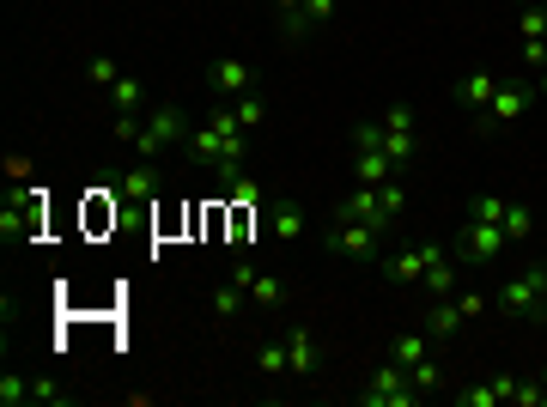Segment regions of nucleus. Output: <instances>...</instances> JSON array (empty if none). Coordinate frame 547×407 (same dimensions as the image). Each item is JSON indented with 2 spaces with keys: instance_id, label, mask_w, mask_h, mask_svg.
Here are the masks:
<instances>
[{
  "instance_id": "obj_22",
  "label": "nucleus",
  "mask_w": 547,
  "mask_h": 407,
  "mask_svg": "<svg viewBox=\"0 0 547 407\" xmlns=\"http://www.w3.org/2000/svg\"><path fill=\"white\" fill-rule=\"evenodd\" d=\"M462 322H468V316H462V304H450V298H438V304L426 310V335H438V341H450V335L462 329Z\"/></svg>"
},
{
  "instance_id": "obj_3",
  "label": "nucleus",
  "mask_w": 547,
  "mask_h": 407,
  "mask_svg": "<svg viewBox=\"0 0 547 407\" xmlns=\"http://www.w3.org/2000/svg\"><path fill=\"white\" fill-rule=\"evenodd\" d=\"M195 165H207V171H244V158H250V134H219L213 122H201L195 134H189V146H183Z\"/></svg>"
},
{
  "instance_id": "obj_8",
  "label": "nucleus",
  "mask_w": 547,
  "mask_h": 407,
  "mask_svg": "<svg viewBox=\"0 0 547 407\" xmlns=\"http://www.w3.org/2000/svg\"><path fill=\"white\" fill-rule=\"evenodd\" d=\"M256 92V67L244 55H219L213 61V98H250Z\"/></svg>"
},
{
  "instance_id": "obj_15",
  "label": "nucleus",
  "mask_w": 547,
  "mask_h": 407,
  "mask_svg": "<svg viewBox=\"0 0 547 407\" xmlns=\"http://www.w3.org/2000/svg\"><path fill=\"white\" fill-rule=\"evenodd\" d=\"M389 177H396V158H389L383 146H365V152H353V183L377 189V183H389Z\"/></svg>"
},
{
  "instance_id": "obj_12",
  "label": "nucleus",
  "mask_w": 547,
  "mask_h": 407,
  "mask_svg": "<svg viewBox=\"0 0 547 407\" xmlns=\"http://www.w3.org/2000/svg\"><path fill=\"white\" fill-rule=\"evenodd\" d=\"M286 359H292V377H317L323 371V347H317V335H310L304 322L286 329Z\"/></svg>"
},
{
  "instance_id": "obj_35",
  "label": "nucleus",
  "mask_w": 547,
  "mask_h": 407,
  "mask_svg": "<svg viewBox=\"0 0 547 407\" xmlns=\"http://www.w3.org/2000/svg\"><path fill=\"white\" fill-rule=\"evenodd\" d=\"M383 128H420V116H414V104H389L383 116H377Z\"/></svg>"
},
{
  "instance_id": "obj_14",
  "label": "nucleus",
  "mask_w": 547,
  "mask_h": 407,
  "mask_svg": "<svg viewBox=\"0 0 547 407\" xmlns=\"http://www.w3.org/2000/svg\"><path fill=\"white\" fill-rule=\"evenodd\" d=\"M262 213H268V237H274V243H298V237H304V213H298V201L274 195Z\"/></svg>"
},
{
  "instance_id": "obj_20",
  "label": "nucleus",
  "mask_w": 547,
  "mask_h": 407,
  "mask_svg": "<svg viewBox=\"0 0 547 407\" xmlns=\"http://www.w3.org/2000/svg\"><path fill=\"white\" fill-rule=\"evenodd\" d=\"M499 231H505V243H529V237H535V207H529V201H505Z\"/></svg>"
},
{
  "instance_id": "obj_30",
  "label": "nucleus",
  "mask_w": 547,
  "mask_h": 407,
  "mask_svg": "<svg viewBox=\"0 0 547 407\" xmlns=\"http://www.w3.org/2000/svg\"><path fill=\"white\" fill-rule=\"evenodd\" d=\"M468 219L499 225V219H505V195H475V201H468Z\"/></svg>"
},
{
  "instance_id": "obj_26",
  "label": "nucleus",
  "mask_w": 547,
  "mask_h": 407,
  "mask_svg": "<svg viewBox=\"0 0 547 407\" xmlns=\"http://www.w3.org/2000/svg\"><path fill=\"white\" fill-rule=\"evenodd\" d=\"M377 207H383V219H389V225L402 219V207H408V189H402V177H389V183H377Z\"/></svg>"
},
{
  "instance_id": "obj_43",
  "label": "nucleus",
  "mask_w": 547,
  "mask_h": 407,
  "mask_svg": "<svg viewBox=\"0 0 547 407\" xmlns=\"http://www.w3.org/2000/svg\"><path fill=\"white\" fill-rule=\"evenodd\" d=\"M535 7H547V0H535Z\"/></svg>"
},
{
  "instance_id": "obj_1",
  "label": "nucleus",
  "mask_w": 547,
  "mask_h": 407,
  "mask_svg": "<svg viewBox=\"0 0 547 407\" xmlns=\"http://www.w3.org/2000/svg\"><path fill=\"white\" fill-rule=\"evenodd\" d=\"M499 316L547 322V262H529V268H517V274L499 286Z\"/></svg>"
},
{
  "instance_id": "obj_33",
  "label": "nucleus",
  "mask_w": 547,
  "mask_h": 407,
  "mask_svg": "<svg viewBox=\"0 0 547 407\" xmlns=\"http://www.w3.org/2000/svg\"><path fill=\"white\" fill-rule=\"evenodd\" d=\"M408 377H414V389H420V395H432V389L444 383V365H432V359H420V365H414Z\"/></svg>"
},
{
  "instance_id": "obj_18",
  "label": "nucleus",
  "mask_w": 547,
  "mask_h": 407,
  "mask_svg": "<svg viewBox=\"0 0 547 407\" xmlns=\"http://www.w3.org/2000/svg\"><path fill=\"white\" fill-rule=\"evenodd\" d=\"M511 389H517V377H499V383H468V389H456V407H499V401H511Z\"/></svg>"
},
{
  "instance_id": "obj_19",
  "label": "nucleus",
  "mask_w": 547,
  "mask_h": 407,
  "mask_svg": "<svg viewBox=\"0 0 547 407\" xmlns=\"http://www.w3.org/2000/svg\"><path fill=\"white\" fill-rule=\"evenodd\" d=\"M383 152L396 158V171H408L420 158V128H383Z\"/></svg>"
},
{
  "instance_id": "obj_32",
  "label": "nucleus",
  "mask_w": 547,
  "mask_h": 407,
  "mask_svg": "<svg viewBox=\"0 0 547 407\" xmlns=\"http://www.w3.org/2000/svg\"><path fill=\"white\" fill-rule=\"evenodd\" d=\"M86 79H92V86H116V79H122V67H116L110 55H92V61H86Z\"/></svg>"
},
{
  "instance_id": "obj_36",
  "label": "nucleus",
  "mask_w": 547,
  "mask_h": 407,
  "mask_svg": "<svg viewBox=\"0 0 547 407\" xmlns=\"http://www.w3.org/2000/svg\"><path fill=\"white\" fill-rule=\"evenodd\" d=\"M238 122H244V128H262V122H268V104H262V98L250 92V98L238 104Z\"/></svg>"
},
{
  "instance_id": "obj_6",
  "label": "nucleus",
  "mask_w": 547,
  "mask_h": 407,
  "mask_svg": "<svg viewBox=\"0 0 547 407\" xmlns=\"http://www.w3.org/2000/svg\"><path fill=\"white\" fill-rule=\"evenodd\" d=\"M323 250H329V256H353V262H377L383 231H377V225H365V219H335V225H329V237H323Z\"/></svg>"
},
{
  "instance_id": "obj_10",
  "label": "nucleus",
  "mask_w": 547,
  "mask_h": 407,
  "mask_svg": "<svg viewBox=\"0 0 547 407\" xmlns=\"http://www.w3.org/2000/svg\"><path fill=\"white\" fill-rule=\"evenodd\" d=\"M329 25H335V0H298V13L280 19L286 37H317V31H329Z\"/></svg>"
},
{
  "instance_id": "obj_11",
  "label": "nucleus",
  "mask_w": 547,
  "mask_h": 407,
  "mask_svg": "<svg viewBox=\"0 0 547 407\" xmlns=\"http://www.w3.org/2000/svg\"><path fill=\"white\" fill-rule=\"evenodd\" d=\"M420 250H426V280H420V286H426L432 298H450V292H456V256H444V243H432V237L420 243Z\"/></svg>"
},
{
  "instance_id": "obj_40",
  "label": "nucleus",
  "mask_w": 547,
  "mask_h": 407,
  "mask_svg": "<svg viewBox=\"0 0 547 407\" xmlns=\"http://www.w3.org/2000/svg\"><path fill=\"white\" fill-rule=\"evenodd\" d=\"M456 304H462V316H468V322H481V316H487V298H481V292H462Z\"/></svg>"
},
{
  "instance_id": "obj_21",
  "label": "nucleus",
  "mask_w": 547,
  "mask_h": 407,
  "mask_svg": "<svg viewBox=\"0 0 547 407\" xmlns=\"http://www.w3.org/2000/svg\"><path fill=\"white\" fill-rule=\"evenodd\" d=\"M122 195H128V201H152V195H159V165H152V158H140V165L122 177Z\"/></svg>"
},
{
  "instance_id": "obj_24",
  "label": "nucleus",
  "mask_w": 547,
  "mask_h": 407,
  "mask_svg": "<svg viewBox=\"0 0 547 407\" xmlns=\"http://www.w3.org/2000/svg\"><path fill=\"white\" fill-rule=\"evenodd\" d=\"M31 231H37V201L0 213V237H7V243H19V237H31Z\"/></svg>"
},
{
  "instance_id": "obj_28",
  "label": "nucleus",
  "mask_w": 547,
  "mask_h": 407,
  "mask_svg": "<svg viewBox=\"0 0 547 407\" xmlns=\"http://www.w3.org/2000/svg\"><path fill=\"white\" fill-rule=\"evenodd\" d=\"M280 298H286V286H280L274 274H256V280H250V304H262V310H274Z\"/></svg>"
},
{
  "instance_id": "obj_38",
  "label": "nucleus",
  "mask_w": 547,
  "mask_h": 407,
  "mask_svg": "<svg viewBox=\"0 0 547 407\" xmlns=\"http://www.w3.org/2000/svg\"><path fill=\"white\" fill-rule=\"evenodd\" d=\"M140 128H146V122H134V116H128V110H116V128H110V134H116V140H128V146H134V140H140Z\"/></svg>"
},
{
  "instance_id": "obj_39",
  "label": "nucleus",
  "mask_w": 547,
  "mask_h": 407,
  "mask_svg": "<svg viewBox=\"0 0 547 407\" xmlns=\"http://www.w3.org/2000/svg\"><path fill=\"white\" fill-rule=\"evenodd\" d=\"M511 401H517V407H541V401H547V383H541V389H535V383H517Z\"/></svg>"
},
{
  "instance_id": "obj_42",
  "label": "nucleus",
  "mask_w": 547,
  "mask_h": 407,
  "mask_svg": "<svg viewBox=\"0 0 547 407\" xmlns=\"http://www.w3.org/2000/svg\"><path fill=\"white\" fill-rule=\"evenodd\" d=\"M535 98H547V67H541V79H535Z\"/></svg>"
},
{
  "instance_id": "obj_31",
  "label": "nucleus",
  "mask_w": 547,
  "mask_h": 407,
  "mask_svg": "<svg viewBox=\"0 0 547 407\" xmlns=\"http://www.w3.org/2000/svg\"><path fill=\"white\" fill-rule=\"evenodd\" d=\"M25 401H31V383L7 371V377H0V407H25Z\"/></svg>"
},
{
  "instance_id": "obj_4",
  "label": "nucleus",
  "mask_w": 547,
  "mask_h": 407,
  "mask_svg": "<svg viewBox=\"0 0 547 407\" xmlns=\"http://www.w3.org/2000/svg\"><path fill=\"white\" fill-rule=\"evenodd\" d=\"M529 104H535V86H523V79H499V92H493V104L475 116V128H481V134H511V128L529 116Z\"/></svg>"
},
{
  "instance_id": "obj_44",
  "label": "nucleus",
  "mask_w": 547,
  "mask_h": 407,
  "mask_svg": "<svg viewBox=\"0 0 547 407\" xmlns=\"http://www.w3.org/2000/svg\"><path fill=\"white\" fill-rule=\"evenodd\" d=\"M529 7H535V0H529Z\"/></svg>"
},
{
  "instance_id": "obj_27",
  "label": "nucleus",
  "mask_w": 547,
  "mask_h": 407,
  "mask_svg": "<svg viewBox=\"0 0 547 407\" xmlns=\"http://www.w3.org/2000/svg\"><path fill=\"white\" fill-rule=\"evenodd\" d=\"M389 359H396L402 371H414V365L426 359V341H420V335H396V341H389Z\"/></svg>"
},
{
  "instance_id": "obj_7",
  "label": "nucleus",
  "mask_w": 547,
  "mask_h": 407,
  "mask_svg": "<svg viewBox=\"0 0 547 407\" xmlns=\"http://www.w3.org/2000/svg\"><path fill=\"white\" fill-rule=\"evenodd\" d=\"M499 250H505V231H499V225L462 219V231H456V262H493Z\"/></svg>"
},
{
  "instance_id": "obj_5",
  "label": "nucleus",
  "mask_w": 547,
  "mask_h": 407,
  "mask_svg": "<svg viewBox=\"0 0 547 407\" xmlns=\"http://www.w3.org/2000/svg\"><path fill=\"white\" fill-rule=\"evenodd\" d=\"M414 401H426L420 389H414V377L389 359V365H377L371 377H365V389H359V407H414Z\"/></svg>"
},
{
  "instance_id": "obj_41",
  "label": "nucleus",
  "mask_w": 547,
  "mask_h": 407,
  "mask_svg": "<svg viewBox=\"0 0 547 407\" xmlns=\"http://www.w3.org/2000/svg\"><path fill=\"white\" fill-rule=\"evenodd\" d=\"M268 7H274V13L286 19V13H298V0H268Z\"/></svg>"
},
{
  "instance_id": "obj_17",
  "label": "nucleus",
  "mask_w": 547,
  "mask_h": 407,
  "mask_svg": "<svg viewBox=\"0 0 547 407\" xmlns=\"http://www.w3.org/2000/svg\"><path fill=\"white\" fill-rule=\"evenodd\" d=\"M383 274L396 280V286H414V280H426V250L414 243V250H396V256H383Z\"/></svg>"
},
{
  "instance_id": "obj_37",
  "label": "nucleus",
  "mask_w": 547,
  "mask_h": 407,
  "mask_svg": "<svg viewBox=\"0 0 547 407\" xmlns=\"http://www.w3.org/2000/svg\"><path fill=\"white\" fill-rule=\"evenodd\" d=\"M365 146H383V122H359L353 128V152H365Z\"/></svg>"
},
{
  "instance_id": "obj_9",
  "label": "nucleus",
  "mask_w": 547,
  "mask_h": 407,
  "mask_svg": "<svg viewBox=\"0 0 547 407\" xmlns=\"http://www.w3.org/2000/svg\"><path fill=\"white\" fill-rule=\"evenodd\" d=\"M493 92H499V73H493V67H475V73H462L456 86H450V98H456L462 110H475V116L493 104Z\"/></svg>"
},
{
  "instance_id": "obj_13",
  "label": "nucleus",
  "mask_w": 547,
  "mask_h": 407,
  "mask_svg": "<svg viewBox=\"0 0 547 407\" xmlns=\"http://www.w3.org/2000/svg\"><path fill=\"white\" fill-rule=\"evenodd\" d=\"M335 219H365V225H377L383 237H389V231H396V225H389V219H383V207H377V189H365V183H353V195H347V201L335 207Z\"/></svg>"
},
{
  "instance_id": "obj_25",
  "label": "nucleus",
  "mask_w": 547,
  "mask_h": 407,
  "mask_svg": "<svg viewBox=\"0 0 547 407\" xmlns=\"http://www.w3.org/2000/svg\"><path fill=\"white\" fill-rule=\"evenodd\" d=\"M110 104L134 116V110H146V86H140V79H134V73H122V79H116V86H110Z\"/></svg>"
},
{
  "instance_id": "obj_16",
  "label": "nucleus",
  "mask_w": 547,
  "mask_h": 407,
  "mask_svg": "<svg viewBox=\"0 0 547 407\" xmlns=\"http://www.w3.org/2000/svg\"><path fill=\"white\" fill-rule=\"evenodd\" d=\"M207 310H213V322H238V316L250 310V292H244L238 280H225V286L207 292Z\"/></svg>"
},
{
  "instance_id": "obj_34",
  "label": "nucleus",
  "mask_w": 547,
  "mask_h": 407,
  "mask_svg": "<svg viewBox=\"0 0 547 407\" xmlns=\"http://www.w3.org/2000/svg\"><path fill=\"white\" fill-rule=\"evenodd\" d=\"M31 401H43V407H61V401H67V389H61L55 377H37V383H31Z\"/></svg>"
},
{
  "instance_id": "obj_2",
  "label": "nucleus",
  "mask_w": 547,
  "mask_h": 407,
  "mask_svg": "<svg viewBox=\"0 0 547 407\" xmlns=\"http://www.w3.org/2000/svg\"><path fill=\"white\" fill-rule=\"evenodd\" d=\"M189 134H195L189 110L165 98V104H152V110H146V128H140L134 152H140V158H159V152H171V146H189Z\"/></svg>"
},
{
  "instance_id": "obj_29",
  "label": "nucleus",
  "mask_w": 547,
  "mask_h": 407,
  "mask_svg": "<svg viewBox=\"0 0 547 407\" xmlns=\"http://www.w3.org/2000/svg\"><path fill=\"white\" fill-rule=\"evenodd\" d=\"M517 31H523V43H547V7H523Z\"/></svg>"
},
{
  "instance_id": "obj_23",
  "label": "nucleus",
  "mask_w": 547,
  "mask_h": 407,
  "mask_svg": "<svg viewBox=\"0 0 547 407\" xmlns=\"http://www.w3.org/2000/svg\"><path fill=\"white\" fill-rule=\"evenodd\" d=\"M256 371H262L268 383H280V377L292 371V359H286V335H280V341H262V347H256Z\"/></svg>"
}]
</instances>
